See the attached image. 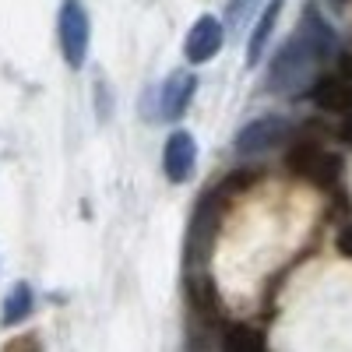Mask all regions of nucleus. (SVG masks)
<instances>
[{
	"instance_id": "nucleus-1",
	"label": "nucleus",
	"mask_w": 352,
	"mask_h": 352,
	"mask_svg": "<svg viewBox=\"0 0 352 352\" xmlns=\"http://www.w3.org/2000/svg\"><path fill=\"white\" fill-rule=\"evenodd\" d=\"M335 53V32L314 8H307L300 28L285 39L268 67V88L278 96H296L314 81V71L324 56Z\"/></svg>"
},
{
	"instance_id": "nucleus-2",
	"label": "nucleus",
	"mask_w": 352,
	"mask_h": 352,
	"mask_svg": "<svg viewBox=\"0 0 352 352\" xmlns=\"http://www.w3.org/2000/svg\"><path fill=\"white\" fill-rule=\"evenodd\" d=\"M289 169L296 173V176H303V180L317 184V187H328V184L338 180L342 162H338L335 152L324 148V144H317V141H300L296 148L289 152Z\"/></svg>"
},
{
	"instance_id": "nucleus-3",
	"label": "nucleus",
	"mask_w": 352,
	"mask_h": 352,
	"mask_svg": "<svg viewBox=\"0 0 352 352\" xmlns=\"http://www.w3.org/2000/svg\"><path fill=\"white\" fill-rule=\"evenodd\" d=\"M56 32H60V50L67 56V64L81 67L88 53V14L81 8V0H64L60 18H56Z\"/></svg>"
},
{
	"instance_id": "nucleus-4",
	"label": "nucleus",
	"mask_w": 352,
	"mask_h": 352,
	"mask_svg": "<svg viewBox=\"0 0 352 352\" xmlns=\"http://www.w3.org/2000/svg\"><path fill=\"white\" fill-rule=\"evenodd\" d=\"M289 138V124L282 116H257L250 120L240 134H236V152L240 155H257V152H268L275 144H282Z\"/></svg>"
},
{
	"instance_id": "nucleus-5",
	"label": "nucleus",
	"mask_w": 352,
	"mask_h": 352,
	"mask_svg": "<svg viewBox=\"0 0 352 352\" xmlns=\"http://www.w3.org/2000/svg\"><path fill=\"white\" fill-rule=\"evenodd\" d=\"M222 39H226V28H222L219 18H212V14L197 18L194 28H190V36H187V43H184L187 60L190 64H208L212 56L222 50Z\"/></svg>"
},
{
	"instance_id": "nucleus-6",
	"label": "nucleus",
	"mask_w": 352,
	"mask_h": 352,
	"mask_svg": "<svg viewBox=\"0 0 352 352\" xmlns=\"http://www.w3.org/2000/svg\"><path fill=\"white\" fill-rule=\"evenodd\" d=\"M194 162H197V144L187 131H176L169 134L166 141V152H162V169L173 184H187L190 173H194Z\"/></svg>"
},
{
	"instance_id": "nucleus-7",
	"label": "nucleus",
	"mask_w": 352,
	"mask_h": 352,
	"mask_svg": "<svg viewBox=\"0 0 352 352\" xmlns=\"http://www.w3.org/2000/svg\"><path fill=\"white\" fill-rule=\"evenodd\" d=\"M194 88H197V81H194V74H173L166 85H162V96H159V106H162V116H184L187 113V106H190V99H194Z\"/></svg>"
},
{
	"instance_id": "nucleus-8",
	"label": "nucleus",
	"mask_w": 352,
	"mask_h": 352,
	"mask_svg": "<svg viewBox=\"0 0 352 352\" xmlns=\"http://www.w3.org/2000/svg\"><path fill=\"white\" fill-rule=\"evenodd\" d=\"M282 8H285V0H268V8L261 11L254 32H250V43H247V64H250V67L264 56V46H268V39H272V32H275V21H278Z\"/></svg>"
},
{
	"instance_id": "nucleus-9",
	"label": "nucleus",
	"mask_w": 352,
	"mask_h": 352,
	"mask_svg": "<svg viewBox=\"0 0 352 352\" xmlns=\"http://www.w3.org/2000/svg\"><path fill=\"white\" fill-rule=\"evenodd\" d=\"M32 303H36L32 289H28L25 282H21V285H14V289H11V296L4 300V314H0V324H4V328L21 324V320H25L28 314H32Z\"/></svg>"
},
{
	"instance_id": "nucleus-10",
	"label": "nucleus",
	"mask_w": 352,
	"mask_h": 352,
	"mask_svg": "<svg viewBox=\"0 0 352 352\" xmlns=\"http://www.w3.org/2000/svg\"><path fill=\"white\" fill-rule=\"evenodd\" d=\"M226 352H268L261 342V335L247 331V328H232V335L226 338Z\"/></svg>"
},
{
	"instance_id": "nucleus-11",
	"label": "nucleus",
	"mask_w": 352,
	"mask_h": 352,
	"mask_svg": "<svg viewBox=\"0 0 352 352\" xmlns=\"http://www.w3.org/2000/svg\"><path fill=\"white\" fill-rule=\"evenodd\" d=\"M257 8V0H229V25L232 28H240Z\"/></svg>"
}]
</instances>
